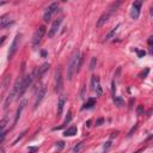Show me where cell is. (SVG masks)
<instances>
[{
  "label": "cell",
  "mask_w": 153,
  "mask_h": 153,
  "mask_svg": "<svg viewBox=\"0 0 153 153\" xmlns=\"http://www.w3.org/2000/svg\"><path fill=\"white\" fill-rule=\"evenodd\" d=\"M6 39V36H2V37H0V45L4 43V41Z\"/></svg>",
  "instance_id": "83f0119b"
},
{
  "label": "cell",
  "mask_w": 153,
  "mask_h": 153,
  "mask_svg": "<svg viewBox=\"0 0 153 153\" xmlns=\"http://www.w3.org/2000/svg\"><path fill=\"white\" fill-rule=\"evenodd\" d=\"M44 33H45V26H44V25L39 26V27L35 31V33H33V36H32V47H33V48H36V47L41 43V41H42Z\"/></svg>",
  "instance_id": "7a4b0ae2"
},
{
  "label": "cell",
  "mask_w": 153,
  "mask_h": 153,
  "mask_svg": "<svg viewBox=\"0 0 153 153\" xmlns=\"http://www.w3.org/2000/svg\"><path fill=\"white\" fill-rule=\"evenodd\" d=\"M62 86H63V79H62L61 69L59 68L56 71V74H55V91L56 92H61Z\"/></svg>",
  "instance_id": "ba28073f"
},
{
  "label": "cell",
  "mask_w": 153,
  "mask_h": 153,
  "mask_svg": "<svg viewBox=\"0 0 153 153\" xmlns=\"http://www.w3.org/2000/svg\"><path fill=\"white\" fill-rule=\"evenodd\" d=\"M141 5H142L141 0H136V1H134L133 6H131V12H130V16H131V18H133L134 20H136V19L139 18V16H140Z\"/></svg>",
  "instance_id": "8992f818"
},
{
  "label": "cell",
  "mask_w": 153,
  "mask_h": 153,
  "mask_svg": "<svg viewBox=\"0 0 153 153\" xmlns=\"http://www.w3.org/2000/svg\"><path fill=\"white\" fill-rule=\"evenodd\" d=\"M20 38H22V33H17L16 37L13 38V42H12V44H11V47H10V50H8V60H11V59L14 56L16 51L18 50L19 43H20Z\"/></svg>",
  "instance_id": "277c9868"
},
{
  "label": "cell",
  "mask_w": 153,
  "mask_h": 153,
  "mask_svg": "<svg viewBox=\"0 0 153 153\" xmlns=\"http://www.w3.org/2000/svg\"><path fill=\"white\" fill-rule=\"evenodd\" d=\"M96 104V100L93 99V98H90L85 104H84V106H82V109H90V108H92L93 105Z\"/></svg>",
  "instance_id": "ac0fdd59"
},
{
  "label": "cell",
  "mask_w": 153,
  "mask_h": 153,
  "mask_svg": "<svg viewBox=\"0 0 153 153\" xmlns=\"http://www.w3.org/2000/svg\"><path fill=\"white\" fill-rule=\"evenodd\" d=\"M82 145H84L82 142H79V143L73 148V152H80V151H81V148H82Z\"/></svg>",
  "instance_id": "7402d4cb"
},
{
  "label": "cell",
  "mask_w": 153,
  "mask_h": 153,
  "mask_svg": "<svg viewBox=\"0 0 153 153\" xmlns=\"http://www.w3.org/2000/svg\"><path fill=\"white\" fill-rule=\"evenodd\" d=\"M65 102H66L65 97H63V96H61V97L59 98V102H57V117H60V116H61V114H62V111H63Z\"/></svg>",
  "instance_id": "7c38bea8"
},
{
  "label": "cell",
  "mask_w": 153,
  "mask_h": 153,
  "mask_svg": "<svg viewBox=\"0 0 153 153\" xmlns=\"http://www.w3.org/2000/svg\"><path fill=\"white\" fill-rule=\"evenodd\" d=\"M56 147H57L59 149H62V148H63V142H62V141H59V142L56 143Z\"/></svg>",
  "instance_id": "cb8c5ba5"
},
{
  "label": "cell",
  "mask_w": 153,
  "mask_h": 153,
  "mask_svg": "<svg viewBox=\"0 0 153 153\" xmlns=\"http://www.w3.org/2000/svg\"><path fill=\"white\" fill-rule=\"evenodd\" d=\"M41 54H42V56H43V57H45V56H47V53H45L44 50H42V51H41Z\"/></svg>",
  "instance_id": "f546056e"
},
{
  "label": "cell",
  "mask_w": 153,
  "mask_h": 153,
  "mask_svg": "<svg viewBox=\"0 0 153 153\" xmlns=\"http://www.w3.org/2000/svg\"><path fill=\"white\" fill-rule=\"evenodd\" d=\"M103 122H104V120H103V118H99V120L96 121V126H100Z\"/></svg>",
  "instance_id": "d4e9b609"
},
{
  "label": "cell",
  "mask_w": 153,
  "mask_h": 153,
  "mask_svg": "<svg viewBox=\"0 0 153 153\" xmlns=\"http://www.w3.org/2000/svg\"><path fill=\"white\" fill-rule=\"evenodd\" d=\"M110 145H111V142L109 141V142H106V145H104V149H108L109 147H110Z\"/></svg>",
  "instance_id": "4316f807"
},
{
  "label": "cell",
  "mask_w": 153,
  "mask_h": 153,
  "mask_svg": "<svg viewBox=\"0 0 153 153\" xmlns=\"http://www.w3.org/2000/svg\"><path fill=\"white\" fill-rule=\"evenodd\" d=\"M146 53L143 51V50H137V55H139V57H141V56H143Z\"/></svg>",
  "instance_id": "484cf974"
},
{
  "label": "cell",
  "mask_w": 153,
  "mask_h": 153,
  "mask_svg": "<svg viewBox=\"0 0 153 153\" xmlns=\"http://www.w3.org/2000/svg\"><path fill=\"white\" fill-rule=\"evenodd\" d=\"M25 100H23L20 104H19V108L17 109V114H16V118H14V122H13V124H16L17 122H18V120H19V117H20V115H22V111H23V109H24V106H25Z\"/></svg>",
  "instance_id": "4fadbf2b"
},
{
  "label": "cell",
  "mask_w": 153,
  "mask_h": 153,
  "mask_svg": "<svg viewBox=\"0 0 153 153\" xmlns=\"http://www.w3.org/2000/svg\"><path fill=\"white\" fill-rule=\"evenodd\" d=\"M147 73H148V69H146V71H145V73H141V74H140V75H141V78H145V75H146Z\"/></svg>",
  "instance_id": "f1b7e54d"
},
{
  "label": "cell",
  "mask_w": 153,
  "mask_h": 153,
  "mask_svg": "<svg viewBox=\"0 0 153 153\" xmlns=\"http://www.w3.org/2000/svg\"><path fill=\"white\" fill-rule=\"evenodd\" d=\"M36 149H37L36 147H30V148H29V151H36Z\"/></svg>",
  "instance_id": "1f68e13d"
},
{
  "label": "cell",
  "mask_w": 153,
  "mask_h": 153,
  "mask_svg": "<svg viewBox=\"0 0 153 153\" xmlns=\"http://www.w3.org/2000/svg\"><path fill=\"white\" fill-rule=\"evenodd\" d=\"M62 17H59V18H56L54 22H53V24H51V26H50V29H49V31H48V37L49 38H53L56 33H57V31H59V29H60V26H61V23H62Z\"/></svg>",
  "instance_id": "5b68a950"
},
{
  "label": "cell",
  "mask_w": 153,
  "mask_h": 153,
  "mask_svg": "<svg viewBox=\"0 0 153 153\" xmlns=\"http://www.w3.org/2000/svg\"><path fill=\"white\" fill-rule=\"evenodd\" d=\"M57 7H59V4H57V2H53V4H50V5L45 8V12H44V14H43V20H44L45 23L50 22L51 17H53L54 13L57 11Z\"/></svg>",
  "instance_id": "3957f363"
},
{
  "label": "cell",
  "mask_w": 153,
  "mask_h": 153,
  "mask_svg": "<svg viewBox=\"0 0 153 153\" xmlns=\"http://www.w3.org/2000/svg\"><path fill=\"white\" fill-rule=\"evenodd\" d=\"M96 63H97V59H96V57H92V59H91V63H90V69H91V71L94 69Z\"/></svg>",
  "instance_id": "44dd1931"
},
{
  "label": "cell",
  "mask_w": 153,
  "mask_h": 153,
  "mask_svg": "<svg viewBox=\"0 0 153 153\" xmlns=\"http://www.w3.org/2000/svg\"><path fill=\"white\" fill-rule=\"evenodd\" d=\"M6 4V1H2V2H0V6H2V5H5Z\"/></svg>",
  "instance_id": "d6a6232c"
},
{
  "label": "cell",
  "mask_w": 153,
  "mask_h": 153,
  "mask_svg": "<svg viewBox=\"0 0 153 153\" xmlns=\"http://www.w3.org/2000/svg\"><path fill=\"white\" fill-rule=\"evenodd\" d=\"M91 88H92V91H96V93L98 96H102L103 90H102V86L99 84V78L97 75H93L91 79Z\"/></svg>",
  "instance_id": "52a82bcc"
},
{
  "label": "cell",
  "mask_w": 153,
  "mask_h": 153,
  "mask_svg": "<svg viewBox=\"0 0 153 153\" xmlns=\"http://www.w3.org/2000/svg\"><path fill=\"white\" fill-rule=\"evenodd\" d=\"M48 69H49V63H43L41 67H38V75H37V76H41V75L44 74Z\"/></svg>",
  "instance_id": "2e32d148"
},
{
  "label": "cell",
  "mask_w": 153,
  "mask_h": 153,
  "mask_svg": "<svg viewBox=\"0 0 153 153\" xmlns=\"http://www.w3.org/2000/svg\"><path fill=\"white\" fill-rule=\"evenodd\" d=\"M12 24H13V22H11V18H10L8 14H4V16L0 17V30L6 29Z\"/></svg>",
  "instance_id": "30bf717a"
},
{
  "label": "cell",
  "mask_w": 153,
  "mask_h": 153,
  "mask_svg": "<svg viewBox=\"0 0 153 153\" xmlns=\"http://www.w3.org/2000/svg\"><path fill=\"white\" fill-rule=\"evenodd\" d=\"M136 112H137V115H142L143 114V106L142 105H139L137 109H136Z\"/></svg>",
  "instance_id": "603a6c76"
},
{
  "label": "cell",
  "mask_w": 153,
  "mask_h": 153,
  "mask_svg": "<svg viewBox=\"0 0 153 153\" xmlns=\"http://www.w3.org/2000/svg\"><path fill=\"white\" fill-rule=\"evenodd\" d=\"M114 102H115V104H116L117 106L124 105V100H123L121 97H114Z\"/></svg>",
  "instance_id": "d6986e66"
},
{
  "label": "cell",
  "mask_w": 153,
  "mask_h": 153,
  "mask_svg": "<svg viewBox=\"0 0 153 153\" xmlns=\"http://www.w3.org/2000/svg\"><path fill=\"white\" fill-rule=\"evenodd\" d=\"M148 44H149V45L152 44V37H149V38H148Z\"/></svg>",
  "instance_id": "4dcf8cb0"
},
{
  "label": "cell",
  "mask_w": 153,
  "mask_h": 153,
  "mask_svg": "<svg viewBox=\"0 0 153 153\" xmlns=\"http://www.w3.org/2000/svg\"><path fill=\"white\" fill-rule=\"evenodd\" d=\"M6 124H7V118L5 117L4 120H1V121H0V135L2 134V131H4L5 127H6Z\"/></svg>",
  "instance_id": "ffe728a7"
},
{
  "label": "cell",
  "mask_w": 153,
  "mask_h": 153,
  "mask_svg": "<svg viewBox=\"0 0 153 153\" xmlns=\"http://www.w3.org/2000/svg\"><path fill=\"white\" fill-rule=\"evenodd\" d=\"M118 27H120V25H116L106 36H105V38H104V42H106V41H110L111 38H114V36L116 35V32H117V30H118Z\"/></svg>",
  "instance_id": "9a60e30c"
},
{
  "label": "cell",
  "mask_w": 153,
  "mask_h": 153,
  "mask_svg": "<svg viewBox=\"0 0 153 153\" xmlns=\"http://www.w3.org/2000/svg\"><path fill=\"white\" fill-rule=\"evenodd\" d=\"M110 18V14L108 13V12H105V13H103L102 16H100V18L98 19V22H97V27H100V26H103L106 22H108V19Z\"/></svg>",
  "instance_id": "8fae6325"
},
{
  "label": "cell",
  "mask_w": 153,
  "mask_h": 153,
  "mask_svg": "<svg viewBox=\"0 0 153 153\" xmlns=\"http://www.w3.org/2000/svg\"><path fill=\"white\" fill-rule=\"evenodd\" d=\"M44 96H45V87L42 86V87L38 90L37 94H36V99H35V103H33V109H37V108L39 106V104H41V102L43 100Z\"/></svg>",
  "instance_id": "9c48e42d"
},
{
  "label": "cell",
  "mask_w": 153,
  "mask_h": 153,
  "mask_svg": "<svg viewBox=\"0 0 153 153\" xmlns=\"http://www.w3.org/2000/svg\"><path fill=\"white\" fill-rule=\"evenodd\" d=\"M80 57V53L79 50H75L71 59H69V62H68V66H67V79L68 80H72L73 78V74L75 73V69H76V63H78V60Z\"/></svg>",
  "instance_id": "6da1fadb"
},
{
  "label": "cell",
  "mask_w": 153,
  "mask_h": 153,
  "mask_svg": "<svg viewBox=\"0 0 153 153\" xmlns=\"http://www.w3.org/2000/svg\"><path fill=\"white\" fill-rule=\"evenodd\" d=\"M76 131H78V128L75 127V126H72V127H69V128H67L66 129V131H65V136H73V135H75L76 134Z\"/></svg>",
  "instance_id": "5bb4252c"
},
{
  "label": "cell",
  "mask_w": 153,
  "mask_h": 153,
  "mask_svg": "<svg viewBox=\"0 0 153 153\" xmlns=\"http://www.w3.org/2000/svg\"><path fill=\"white\" fill-rule=\"evenodd\" d=\"M71 120H72V111H68V112H67V116H66V118H65V121H63V123H62V126L59 127V128H55V129H60V128H62L63 126L68 124V123L71 122Z\"/></svg>",
  "instance_id": "e0dca14e"
}]
</instances>
